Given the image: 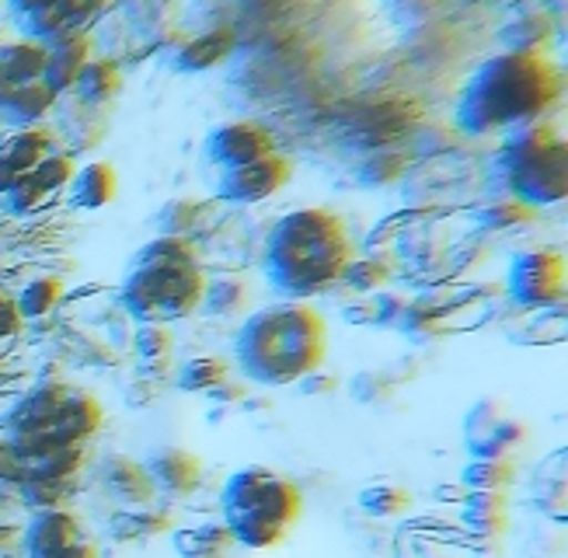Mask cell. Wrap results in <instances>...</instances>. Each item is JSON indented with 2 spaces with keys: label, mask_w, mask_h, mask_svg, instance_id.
<instances>
[{
  "label": "cell",
  "mask_w": 568,
  "mask_h": 558,
  "mask_svg": "<svg viewBox=\"0 0 568 558\" xmlns=\"http://www.w3.org/2000/svg\"><path fill=\"white\" fill-rule=\"evenodd\" d=\"M561 94L565 74L545 50H506L467 78L457 99V126L471 136L506 133L545 119Z\"/></svg>",
  "instance_id": "6da1fadb"
},
{
  "label": "cell",
  "mask_w": 568,
  "mask_h": 558,
  "mask_svg": "<svg viewBox=\"0 0 568 558\" xmlns=\"http://www.w3.org/2000/svg\"><path fill=\"white\" fill-rule=\"evenodd\" d=\"M353 258V237L342 216L325 206H304L280 216L265 237L262 270L286 301H311L338 286Z\"/></svg>",
  "instance_id": "7a4b0ae2"
},
{
  "label": "cell",
  "mask_w": 568,
  "mask_h": 558,
  "mask_svg": "<svg viewBox=\"0 0 568 558\" xmlns=\"http://www.w3.org/2000/svg\"><path fill=\"white\" fill-rule=\"evenodd\" d=\"M328 353L325 318L304 301L268 304L248 314L234 338L241 374L258 387H290L321 371Z\"/></svg>",
  "instance_id": "3957f363"
},
{
  "label": "cell",
  "mask_w": 568,
  "mask_h": 558,
  "mask_svg": "<svg viewBox=\"0 0 568 558\" xmlns=\"http://www.w3.org/2000/svg\"><path fill=\"white\" fill-rule=\"evenodd\" d=\"M206 273L189 237L158 234L136 252L119 286V301L140 325H171L203 307Z\"/></svg>",
  "instance_id": "277c9868"
},
{
  "label": "cell",
  "mask_w": 568,
  "mask_h": 558,
  "mask_svg": "<svg viewBox=\"0 0 568 558\" xmlns=\"http://www.w3.org/2000/svg\"><path fill=\"white\" fill-rule=\"evenodd\" d=\"M102 426V405L60 377H42L32 392H24L4 419V436L18 457L39 454L60 444H88Z\"/></svg>",
  "instance_id": "5b68a950"
},
{
  "label": "cell",
  "mask_w": 568,
  "mask_h": 558,
  "mask_svg": "<svg viewBox=\"0 0 568 558\" xmlns=\"http://www.w3.org/2000/svg\"><path fill=\"white\" fill-rule=\"evenodd\" d=\"M304 496L286 475L248 465L237 468L220 493V520H224L241 548H273L286 538V530L301 520Z\"/></svg>",
  "instance_id": "8992f818"
},
{
  "label": "cell",
  "mask_w": 568,
  "mask_h": 558,
  "mask_svg": "<svg viewBox=\"0 0 568 558\" xmlns=\"http://www.w3.org/2000/svg\"><path fill=\"white\" fill-rule=\"evenodd\" d=\"M496 172L503 189L524 206H555L568 196V143L548 119L506 130Z\"/></svg>",
  "instance_id": "52a82bcc"
},
{
  "label": "cell",
  "mask_w": 568,
  "mask_h": 558,
  "mask_svg": "<svg viewBox=\"0 0 568 558\" xmlns=\"http://www.w3.org/2000/svg\"><path fill=\"white\" fill-rule=\"evenodd\" d=\"M60 94L45 81V45L36 39H14L0 45V119L21 126H42L53 115Z\"/></svg>",
  "instance_id": "ba28073f"
},
{
  "label": "cell",
  "mask_w": 568,
  "mask_h": 558,
  "mask_svg": "<svg viewBox=\"0 0 568 558\" xmlns=\"http://www.w3.org/2000/svg\"><path fill=\"white\" fill-rule=\"evenodd\" d=\"M568 270H565V255L555 248H530L520 252L509 262L506 273V297L534 314V311H548L565 304V290H568Z\"/></svg>",
  "instance_id": "9c48e42d"
},
{
  "label": "cell",
  "mask_w": 568,
  "mask_h": 558,
  "mask_svg": "<svg viewBox=\"0 0 568 558\" xmlns=\"http://www.w3.org/2000/svg\"><path fill=\"white\" fill-rule=\"evenodd\" d=\"M293 168L290 161L273 151L258 161H248L241 168H231V172H220L213 189L216 196L224 203H237V206H255V203H265L268 196H276V192L290 182Z\"/></svg>",
  "instance_id": "30bf717a"
},
{
  "label": "cell",
  "mask_w": 568,
  "mask_h": 558,
  "mask_svg": "<svg viewBox=\"0 0 568 558\" xmlns=\"http://www.w3.org/2000/svg\"><path fill=\"white\" fill-rule=\"evenodd\" d=\"M57 151H63V143L53 126H21L8 140H0V200L18 182L39 172Z\"/></svg>",
  "instance_id": "8fae6325"
},
{
  "label": "cell",
  "mask_w": 568,
  "mask_h": 558,
  "mask_svg": "<svg viewBox=\"0 0 568 558\" xmlns=\"http://www.w3.org/2000/svg\"><path fill=\"white\" fill-rule=\"evenodd\" d=\"M70 179H73V154L63 148L49 158L39 172H32L24 182H18L8 196L0 200V206H4L11 216H36V213L53 206L60 196H67Z\"/></svg>",
  "instance_id": "7c38bea8"
},
{
  "label": "cell",
  "mask_w": 568,
  "mask_h": 558,
  "mask_svg": "<svg viewBox=\"0 0 568 558\" xmlns=\"http://www.w3.org/2000/svg\"><path fill=\"white\" fill-rule=\"evenodd\" d=\"M273 151H276V140L268 136L265 126L248 123V119H234V123L210 130V136H206V161L216 175L248 164V161H258Z\"/></svg>",
  "instance_id": "4fadbf2b"
},
{
  "label": "cell",
  "mask_w": 568,
  "mask_h": 558,
  "mask_svg": "<svg viewBox=\"0 0 568 558\" xmlns=\"http://www.w3.org/2000/svg\"><path fill=\"white\" fill-rule=\"evenodd\" d=\"M143 465L154 478L158 496H168V499H185L200 489V481H203V460L182 447L158 450L154 457H146Z\"/></svg>",
  "instance_id": "5bb4252c"
},
{
  "label": "cell",
  "mask_w": 568,
  "mask_h": 558,
  "mask_svg": "<svg viewBox=\"0 0 568 558\" xmlns=\"http://www.w3.org/2000/svg\"><path fill=\"white\" fill-rule=\"evenodd\" d=\"M237 45V35L234 29L220 26V29H210L203 35H192V39H182L175 50L168 53L171 67L182 70V74H206V70L220 67Z\"/></svg>",
  "instance_id": "9a60e30c"
},
{
  "label": "cell",
  "mask_w": 568,
  "mask_h": 558,
  "mask_svg": "<svg viewBox=\"0 0 568 558\" xmlns=\"http://www.w3.org/2000/svg\"><path fill=\"white\" fill-rule=\"evenodd\" d=\"M568 450L558 447L551 450L540 465L534 468L530 475V499H534V509H540L548 520H555L558 527H565V503H568Z\"/></svg>",
  "instance_id": "2e32d148"
},
{
  "label": "cell",
  "mask_w": 568,
  "mask_h": 558,
  "mask_svg": "<svg viewBox=\"0 0 568 558\" xmlns=\"http://www.w3.org/2000/svg\"><path fill=\"white\" fill-rule=\"evenodd\" d=\"M102 481L112 499L122 506H151L158 499L154 478L146 471L143 460H133L126 454H109L102 465Z\"/></svg>",
  "instance_id": "e0dca14e"
},
{
  "label": "cell",
  "mask_w": 568,
  "mask_h": 558,
  "mask_svg": "<svg viewBox=\"0 0 568 558\" xmlns=\"http://www.w3.org/2000/svg\"><path fill=\"white\" fill-rule=\"evenodd\" d=\"M460 524L471 538H503L509 527V499L503 489H467L460 499Z\"/></svg>",
  "instance_id": "ac0fdd59"
},
{
  "label": "cell",
  "mask_w": 568,
  "mask_h": 558,
  "mask_svg": "<svg viewBox=\"0 0 568 558\" xmlns=\"http://www.w3.org/2000/svg\"><path fill=\"white\" fill-rule=\"evenodd\" d=\"M88 538L81 520L70 514V509H36L29 527H24V541H21V555L24 551H49V548H63Z\"/></svg>",
  "instance_id": "d6986e66"
},
{
  "label": "cell",
  "mask_w": 568,
  "mask_h": 558,
  "mask_svg": "<svg viewBox=\"0 0 568 558\" xmlns=\"http://www.w3.org/2000/svg\"><path fill=\"white\" fill-rule=\"evenodd\" d=\"M45 45V81L53 84L57 94H67L73 88V81L81 78L84 63L94 57L91 53V42L88 35H63L53 42H42Z\"/></svg>",
  "instance_id": "ffe728a7"
},
{
  "label": "cell",
  "mask_w": 568,
  "mask_h": 558,
  "mask_svg": "<svg viewBox=\"0 0 568 558\" xmlns=\"http://www.w3.org/2000/svg\"><path fill=\"white\" fill-rule=\"evenodd\" d=\"M119 192V175L109 161H91L73 168V179L67 185V200L78 210H102L115 200Z\"/></svg>",
  "instance_id": "44dd1931"
},
{
  "label": "cell",
  "mask_w": 568,
  "mask_h": 558,
  "mask_svg": "<svg viewBox=\"0 0 568 558\" xmlns=\"http://www.w3.org/2000/svg\"><path fill=\"white\" fill-rule=\"evenodd\" d=\"M119 91H122V70L112 57H91L81 70V78L70 88L73 99H81L88 105H102V109H112Z\"/></svg>",
  "instance_id": "7402d4cb"
},
{
  "label": "cell",
  "mask_w": 568,
  "mask_h": 558,
  "mask_svg": "<svg viewBox=\"0 0 568 558\" xmlns=\"http://www.w3.org/2000/svg\"><path fill=\"white\" fill-rule=\"evenodd\" d=\"M171 545H175L182 558H227L237 541L224 520H206L175 530L171 534Z\"/></svg>",
  "instance_id": "603a6c76"
},
{
  "label": "cell",
  "mask_w": 568,
  "mask_h": 558,
  "mask_svg": "<svg viewBox=\"0 0 568 558\" xmlns=\"http://www.w3.org/2000/svg\"><path fill=\"white\" fill-rule=\"evenodd\" d=\"M175 530V520L164 509H154V506H126L119 509V514L109 520V538L112 541H151V538H161V534Z\"/></svg>",
  "instance_id": "cb8c5ba5"
},
{
  "label": "cell",
  "mask_w": 568,
  "mask_h": 558,
  "mask_svg": "<svg viewBox=\"0 0 568 558\" xmlns=\"http://www.w3.org/2000/svg\"><path fill=\"white\" fill-rule=\"evenodd\" d=\"M73 489H78V478H24L14 496L36 514V509H67Z\"/></svg>",
  "instance_id": "d4e9b609"
},
{
  "label": "cell",
  "mask_w": 568,
  "mask_h": 558,
  "mask_svg": "<svg viewBox=\"0 0 568 558\" xmlns=\"http://www.w3.org/2000/svg\"><path fill=\"white\" fill-rule=\"evenodd\" d=\"M516 481L513 457H471L467 468L460 471L464 489H509Z\"/></svg>",
  "instance_id": "484cf974"
},
{
  "label": "cell",
  "mask_w": 568,
  "mask_h": 558,
  "mask_svg": "<svg viewBox=\"0 0 568 558\" xmlns=\"http://www.w3.org/2000/svg\"><path fill=\"white\" fill-rule=\"evenodd\" d=\"M60 304H63V280H57V276H39L18 294V311L24 322L49 318Z\"/></svg>",
  "instance_id": "4316f807"
},
{
  "label": "cell",
  "mask_w": 568,
  "mask_h": 558,
  "mask_svg": "<svg viewBox=\"0 0 568 558\" xmlns=\"http://www.w3.org/2000/svg\"><path fill=\"white\" fill-rule=\"evenodd\" d=\"M231 377V367L224 356H192L189 363H182V371L175 374L179 392H200L206 395L210 387H216L220 381Z\"/></svg>",
  "instance_id": "83f0119b"
},
{
  "label": "cell",
  "mask_w": 568,
  "mask_h": 558,
  "mask_svg": "<svg viewBox=\"0 0 568 558\" xmlns=\"http://www.w3.org/2000/svg\"><path fill=\"white\" fill-rule=\"evenodd\" d=\"M248 283L237 280V276H216V280H206V290H203V307L210 314H220V318H234V314L244 311L248 304Z\"/></svg>",
  "instance_id": "f1b7e54d"
},
{
  "label": "cell",
  "mask_w": 568,
  "mask_h": 558,
  "mask_svg": "<svg viewBox=\"0 0 568 558\" xmlns=\"http://www.w3.org/2000/svg\"><path fill=\"white\" fill-rule=\"evenodd\" d=\"M524 436H527V429L520 423L503 416L488 433L471 436V440H467V454H471V457H509L516 447L524 444Z\"/></svg>",
  "instance_id": "f546056e"
},
{
  "label": "cell",
  "mask_w": 568,
  "mask_h": 558,
  "mask_svg": "<svg viewBox=\"0 0 568 558\" xmlns=\"http://www.w3.org/2000/svg\"><path fill=\"white\" fill-rule=\"evenodd\" d=\"M338 283L349 286L356 297L377 294L384 283H390V265H387V258H374V255L349 258V265H345V273H342Z\"/></svg>",
  "instance_id": "4dcf8cb0"
},
{
  "label": "cell",
  "mask_w": 568,
  "mask_h": 558,
  "mask_svg": "<svg viewBox=\"0 0 568 558\" xmlns=\"http://www.w3.org/2000/svg\"><path fill=\"white\" fill-rule=\"evenodd\" d=\"M356 503L369 517H398L412 506V496L408 489H402V485H394V481H374V485H366V489H359Z\"/></svg>",
  "instance_id": "1f68e13d"
},
{
  "label": "cell",
  "mask_w": 568,
  "mask_h": 558,
  "mask_svg": "<svg viewBox=\"0 0 568 558\" xmlns=\"http://www.w3.org/2000/svg\"><path fill=\"white\" fill-rule=\"evenodd\" d=\"M133 349L140 356V363H164L171 359V349H175V335H171L168 325H140Z\"/></svg>",
  "instance_id": "d6a6232c"
},
{
  "label": "cell",
  "mask_w": 568,
  "mask_h": 558,
  "mask_svg": "<svg viewBox=\"0 0 568 558\" xmlns=\"http://www.w3.org/2000/svg\"><path fill=\"white\" fill-rule=\"evenodd\" d=\"M394 392V381L384 371H363L349 381V395L363 405H381Z\"/></svg>",
  "instance_id": "836d02e7"
},
{
  "label": "cell",
  "mask_w": 568,
  "mask_h": 558,
  "mask_svg": "<svg viewBox=\"0 0 568 558\" xmlns=\"http://www.w3.org/2000/svg\"><path fill=\"white\" fill-rule=\"evenodd\" d=\"M527 216H530V206H524L520 200L506 196L503 203H491L488 210H481V213H478V221H481V227H488V231H509V227H516V224H524Z\"/></svg>",
  "instance_id": "e575fe53"
},
{
  "label": "cell",
  "mask_w": 568,
  "mask_h": 558,
  "mask_svg": "<svg viewBox=\"0 0 568 558\" xmlns=\"http://www.w3.org/2000/svg\"><path fill=\"white\" fill-rule=\"evenodd\" d=\"M195 203L189 200H175L161 210V234H171V237H185L192 227H195Z\"/></svg>",
  "instance_id": "d590c367"
},
{
  "label": "cell",
  "mask_w": 568,
  "mask_h": 558,
  "mask_svg": "<svg viewBox=\"0 0 568 558\" xmlns=\"http://www.w3.org/2000/svg\"><path fill=\"white\" fill-rule=\"evenodd\" d=\"M499 419H503V405L496 398H481L471 412H467V419H464V440L488 433Z\"/></svg>",
  "instance_id": "8d00e7d4"
},
{
  "label": "cell",
  "mask_w": 568,
  "mask_h": 558,
  "mask_svg": "<svg viewBox=\"0 0 568 558\" xmlns=\"http://www.w3.org/2000/svg\"><path fill=\"white\" fill-rule=\"evenodd\" d=\"M405 297L394 294V290H377L374 294V328H394L405 311Z\"/></svg>",
  "instance_id": "74e56055"
},
{
  "label": "cell",
  "mask_w": 568,
  "mask_h": 558,
  "mask_svg": "<svg viewBox=\"0 0 568 558\" xmlns=\"http://www.w3.org/2000/svg\"><path fill=\"white\" fill-rule=\"evenodd\" d=\"M24 481V465L8 436H0V489H18Z\"/></svg>",
  "instance_id": "f35d334b"
},
{
  "label": "cell",
  "mask_w": 568,
  "mask_h": 558,
  "mask_svg": "<svg viewBox=\"0 0 568 558\" xmlns=\"http://www.w3.org/2000/svg\"><path fill=\"white\" fill-rule=\"evenodd\" d=\"M21 325H24V318L18 311V301L0 290V349H4L8 343H14V335L21 332Z\"/></svg>",
  "instance_id": "ab89813d"
},
{
  "label": "cell",
  "mask_w": 568,
  "mask_h": 558,
  "mask_svg": "<svg viewBox=\"0 0 568 558\" xmlns=\"http://www.w3.org/2000/svg\"><path fill=\"white\" fill-rule=\"evenodd\" d=\"M206 398L213 402V405H241L244 398H248V384H241V381H220L216 387H210V392H206Z\"/></svg>",
  "instance_id": "60d3db41"
},
{
  "label": "cell",
  "mask_w": 568,
  "mask_h": 558,
  "mask_svg": "<svg viewBox=\"0 0 568 558\" xmlns=\"http://www.w3.org/2000/svg\"><path fill=\"white\" fill-rule=\"evenodd\" d=\"M21 558H98V548L81 538V541H73V545H63V548H49V551H24Z\"/></svg>",
  "instance_id": "b9f144b4"
},
{
  "label": "cell",
  "mask_w": 568,
  "mask_h": 558,
  "mask_svg": "<svg viewBox=\"0 0 568 558\" xmlns=\"http://www.w3.org/2000/svg\"><path fill=\"white\" fill-rule=\"evenodd\" d=\"M342 318L349 322V325H366V328H374V294H363L356 301H349L342 307Z\"/></svg>",
  "instance_id": "7bdbcfd3"
},
{
  "label": "cell",
  "mask_w": 568,
  "mask_h": 558,
  "mask_svg": "<svg viewBox=\"0 0 568 558\" xmlns=\"http://www.w3.org/2000/svg\"><path fill=\"white\" fill-rule=\"evenodd\" d=\"M296 387H301V395H332L335 387H338V381H335L332 374L314 371V374H307V377L296 381Z\"/></svg>",
  "instance_id": "ee69618b"
},
{
  "label": "cell",
  "mask_w": 568,
  "mask_h": 558,
  "mask_svg": "<svg viewBox=\"0 0 568 558\" xmlns=\"http://www.w3.org/2000/svg\"><path fill=\"white\" fill-rule=\"evenodd\" d=\"M21 541H24V527L0 524V558H14V555H21Z\"/></svg>",
  "instance_id": "f6af8a7d"
},
{
  "label": "cell",
  "mask_w": 568,
  "mask_h": 558,
  "mask_svg": "<svg viewBox=\"0 0 568 558\" xmlns=\"http://www.w3.org/2000/svg\"><path fill=\"white\" fill-rule=\"evenodd\" d=\"M11 4V11H14V18H18V26H24V21H32V18H39L53 0H8Z\"/></svg>",
  "instance_id": "bcb514c9"
},
{
  "label": "cell",
  "mask_w": 568,
  "mask_h": 558,
  "mask_svg": "<svg viewBox=\"0 0 568 558\" xmlns=\"http://www.w3.org/2000/svg\"><path fill=\"white\" fill-rule=\"evenodd\" d=\"M241 405L248 408V412H268V408H273V402H268V398H252V395L244 398Z\"/></svg>",
  "instance_id": "7dc6e473"
}]
</instances>
